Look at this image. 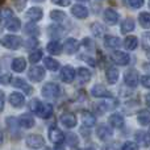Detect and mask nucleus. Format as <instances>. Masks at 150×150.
Listing matches in <instances>:
<instances>
[{
	"instance_id": "f257e3e1",
	"label": "nucleus",
	"mask_w": 150,
	"mask_h": 150,
	"mask_svg": "<svg viewBox=\"0 0 150 150\" xmlns=\"http://www.w3.org/2000/svg\"><path fill=\"white\" fill-rule=\"evenodd\" d=\"M29 109L37 115V116L42 117V119H49L53 115V105L49 103H41L38 99H33L29 103Z\"/></svg>"
},
{
	"instance_id": "f03ea898",
	"label": "nucleus",
	"mask_w": 150,
	"mask_h": 150,
	"mask_svg": "<svg viewBox=\"0 0 150 150\" xmlns=\"http://www.w3.org/2000/svg\"><path fill=\"white\" fill-rule=\"evenodd\" d=\"M0 42H1L3 46L9 50H17V49H20V46L23 45L21 37L13 36V34H7V36H4L0 40Z\"/></svg>"
},
{
	"instance_id": "7ed1b4c3",
	"label": "nucleus",
	"mask_w": 150,
	"mask_h": 150,
	"mask_svg": "<svg viewBox=\"0 0 150 150\" xmlns=\"http://www.w3.org/2000/svg\"><path fill=\"white\" fill-rule=\"evenodd\" d=\"M41 95L46 99H55L61 95V87L57 83L49 82L41 88Z\"/></svg>"
},
{
	"instance_id": "20e7f679",
	"label": "nucleus",
	"mask_w": 150,
	"mask_h": 150,
	"mask_svg": "<svg viewBox=\"0 0 150 150\" xmlns=\"http://www.w3.org/2000/svg\"><path fill=\"white\" fill-rule=\"evenodd\" d=\"M26 146L30 149H40L45 146V138L41 134H29L26 137Z\"/></svg>"
},
{
	"instance_id": "39448f33",
	"label": "nucleus",
	"mask_w": 150,
	"mask_h": 150,
	"mask_svg": "<svg viewBox=\"0 0 150 150\" xmlns=\"http://www.w3.org/2000/svg\"><path fill=\"white\" fill-rule=\"evenodd\" d=\"M28 78L32 82L40 83L45 78V69L41 67V66H33V67L28 71Z\"/></svg>"
},
{
	"instance_id": "423d86ee",
	"label": "nucleus",
	"mask_w": 150,
	"mask_h": 150,
	"mask_svg": "<svg viewBox=\"0 0 150 150\" xmlns=\"http://www.w3.org/2000/svg\"><path fill=\"white\" fill-rule=\"evenodd\" d=\"M49 140L52 141L53 144L59 145V144H62L63 141H65V133H63L59 128L52 127L49 129Z\"/></svg>"
},
{
	"instance_id": "0eeeda50",
	"label": "nucleus",
	"mask_w": 150,
	"mask_h": 150,
	"mask_svg": "<svg viewBox=\"0 0 150 150\" xmlns=\"http://www.w3.org/2000/svg\"><path fill=\"white\" fill-rule=\"evenodd\" d=\"M12 86L15 88H20V90H23L24 92H25V95H30L32 92H33V88H32L30 84H28V83L25 82V79H23V78L17 76V78H12Z\"/></svg>"
},
{
	"instance_id": "6e6552de",
	"label": "nucleus",
	"mask_w": 150,
	"mask_h": 150,
	"mask_svg": "<svg viewBox=\"0 0 150 150\" xmlns=\"http://www.w3.org/2000/svg\"><path fill=\"white\" fill-rule=\"evenodd\" d=\"M124 82L128 87H137L138 82H140V75L136 70H129L127 74L124 75Z\"/></svg>"
},
{
	"instance_id": "1a4fd4ad",
	"label": "nucleus",
	"mask_w": 150,
	"mask_h": 150,
	"mask_svg": "<svg viewBox=\"0 0 150 150\" xmlns=\"http://www.w3.org/2000/svg\"><path fill=\"white\" fill-rule=\"evenodd\" d=\"M59 121L62 122V125L65 128L71 129V128H74L76 125V116L74 113H71V112H65V113L61 115Z\"/></svg>"
},
{
	"instance_id": "9d476101",
	"label": "nucleus",
	"mask_w": 150,
	"mask_h": 150,
	"mask_svg": "<svg viewBox=\"0 0 150 150\" xmlns=\"http://www.w3.org/2000/svg\"><path fill=\"white\" fill-rule=\"evenodd\" d=\"M111 59L113 61L116 65L125 66V65H128V63H129L130 57L127 54V53H124V52H113L111 54Z\"/></svg>"
},
{
	"instance_id": "9b49d317",
	"label": "nucleus",
	"mask_w": 150,
	"mask_h": 150,
	"mask_svg": "<svg viewBox=\"0 0 150 150\" xmlns=\"http://www.w3.org/2000/svg\"><path fill=\"white\" fill-rule=\"evenodd\" d=\"M25 16H26L28 20L33 21V23H37V21H40L42 18V16H44V11H42L40 7H32L25 12Z\"/></svg>"
},
{
	"instance_id": "f8f14e48",
	"label": "nucleus",
	"mask_w": 150,
	"mask_h": 150,
	"mask_svg": "<svg viewBox=\"0 0 150 150\" xmlns=\"http://www.w3.org/2000/svg\"><path fill=\"white\" fill-rule=\"evenodd\" d=\"M61 79H62V82H65V83L73 82L75 79V70H74L73 66L67 65V66H65V67H62V70H61Z\"/></svg>"
},
{
	"instance_id": "ddd939ff",
	"label": "nucleus",
	"mask_w": 150,
	"mask_h": 150,
	"mask_svg": "<svg viewBox=\"0 0 150 150\" xmlns=\"http://www.w3.org/2000/svg\"><path fill=\"white\" fill-rule=\"evenodd\" d=\"M8 100H9L12 107H15V108H21V107H24V104H25V96L20 92H12L9 95Z\"/></svg>"
},
{
	"instance_id": "4468645a",
	"label": "nucleus",
	"mask_w": 150,
	"mask_h": 150,
	"mask_svg": "<svg viewBox=\"0 0 150 150\" xmlns=\"http://www.w3.org/2000/svg\"><path fill=\"white\" fill-rule=\"evenodd\" d=\"M91 95L95 96V98H111L112 93L107 90L104 86L101 84H95L91 88Z\"/></svg>"
},
{
	"instance_id": "2eb2a0df",
	"label": "nucleus",
	"mask_w": 150,
	"mask_h": 150,
	"mask_svg": "<svg viewBox=\"0 0 150 150\" xmlns=\"http://www.w3.org/2000/svg\"><path fill=\"white\" fill-rule=\"evenodd\" d=\"M96 136H98L100 140L107 141L113 136V130L109 127H107V125H99L98 129H96Z\"/></svg>"
},
{
	"instance_id": "dca6fc26",
	"label": "nucleus",
	"mask_w": 150,
	"mask_h": 150,
	"mask_svg": "<svg viewBox=\"0 0 150 150\" xmlns=\"http://www.w3.org/2000/svg\"><path fill=\"white\" fill-rule=\"evenodd\" d=\"M71 15H73L74 17L83 20V18L88 17V9L86 7H83V5L76 4V5H74V7H71Z\"/></svg>"
},
{
	"instance_id": "f3484780",
	"label": "nucleus",
	"mask_w": 150,
	"mask_h": 150,
	"mask_svg": "<svg viewBox=\"0 0 150 150\" xmlns=\"http://www.w3.org/2000/svg\"><path fill=\"white\" fill-rule=\"evenodd\" d=\"M18 124H20V127L23 128H26V129H29V128H33L34 127V117L32 116V115L29 113H23L20 117H18Z\"/></svg>"
},
{
	"instance_id": "a211bd4d",
	"label": "nucleus",
	"mask_w": 150,
	"mask_h": 150,
	"mask_svg": "<svg viewBox=\"0 0 150 150\" xmlns=\"http://www.w3.org/2000/svg\"><path fill=\"white\" fill-rule=\"evenodd\" d=\"M104 20H105V23L109 24V25H115V24L119 21V13L115 9H112V8H107V9L104 11Z\"/></svg>"
},
{
	"instance_id": "6ab92c4d",
	"label": "nucleus",
	"mask_w": 150,
	"mask_h": 150,
	"mask_svg": "<svg viewBox=\"0 0 150 150\" xmlns=\"http://www.w3.org/2000/svg\"><path fill=\"white\" fill-rule=\"evenodd\" d=\"M63 49L67 54H75V53L79 50V42L75 38H67L63 45Z\"/></svg>"
},
{
	"instance_id": "aec40b11",
	"label": "nucleus",
	"mask_w": 150,
	"mask_h": 150,
	"mask_svg": "<svg viewBox=\"0 0 150 150\" xmlns=\"http://www.w3.org/2000/svg\"><path fill=\"white\" fill-rule=\"evenodd\" d=\"M80 117H82L83 125H84V127H87V128H91V127H93V125L96 124V117L93 116L90 111H82Z\"/></svg>"
},
{
	"instance_id": "412c9836",
	"label": "nucleus",
	"mask_w": 150,
	"mask_h": 150,
	"mask_svg": "<svg viewBox=\"0 0 150 150\" xmlns=\"http://www.w3.org/2000/svg\"><path fill=\"white\" fill-rule=\"evenodd\" d=\"M11 67H12V70L15 71V73H23V71L25 70V67H26V61L24 59V58H21V57H17V58H15V59L12 61Z\"/></svg>"
},
{
	"instance_id": "4be33fe9",
	"label": "nucleus",
	"mask_w": 150,
	"mask_h": 150,
	"mask_svg": "<svg viewBox=\"0 0 150 150\" xmlns=\"http://www.w3.org/2000/svg\"><path fill=\"white\" fill-rule=\"evenodd\" d=\"M105 78L109 84H115L119 80V70L116 67H108L105 70Z\"/></svg>"
},
{
	"instance_id": "5701e85b",
	"label": "nucleus",
	"mask_w": 150,
	"mask_h": 150,
	"mask_svg": "<svg viewBox=\"0 0 150 150\" xmlns=\"http://www.w3.org/2000/svg\"><path fill=\"white\" fill-rule=\"evenodd\" d=\"M5 28L8 29L9 32H18L21 29V21H20V18H17V17H11L9 20L5 23Z\"/></svg>"
},
{
	"instance_id": "b1692460",
	"label": "nucleus",
	"mask_w": 150,
	"mask_h": 150,
	"mask_svg": "<svg viewBox=\"0 0 150 150\" xmlns=\"http://www.w3.org/2000/svg\"><path fill=\"white\" fill-rule=\"evenodd\" d=\"M104 45L108 49H117L121 45V40L119 37H113V36H107L104 38Z\"/></svg>"
},
{
	"instance_id": "393cba45",
	"label": "nucleus",
	"mask_w": 150,
	"mask_h": 150,
	"mask_svg": "<svg viewBox=\"0 0 150 150\" xmlns=\"http://www.w3.org/2000/svg\"><path fill=\"white\" fill-rule=\"evenodd\" d=\"M62 49H63V46H62V45H61L58 41H50L49 44L46 45V50L50 53V54H53V55L61 54Z\"/></svg>"
},
{
	"instance_id": "a878e982",
	"label": "nucleus",
	"mask_w": 150,
	"mask_h": 150,
	"mask_svg": "<svg viewBox=\"0 0 150 150\" xmlns=\"http://www.w3.org/2000/svg\"><path fill=\"white\" fill-rule=\"evenodd\" d=\"M24 33L28 34L30 37H36L40 34V28L36 25V23H29V24H25V28H24Z\"/></svg>"
},
{
	"instance_id": "bb28decb",
	"label": "nucleus",
	"mask_w": 150,
	"mask_h": 150,
	"mask_svg": "<svg viewBox=\"0 0 150 150\" xmlns=\"http://www.w3.org/2000/svg\"><path fill=\"white\" fill-rule=\"evenodd\" d=\"M44 65H45V67L47 69V70H50V71H57V70H59V62H58L57 59H54V58H52V57H46L44 59Z\"/></svg>"
},
{
	"instance_id": "cd10ccee",
	"label": "nucleus",
	"mask_w": 150,
	"mask_h": 150,
	"mask_svg": "<svg viewBox=\"0 0 150 150\" xmlns=\"http://www.w3.org/2000/svg\"><path fill=\"white\" fill-rule=\"evenodd\" d=\"M78 79L80 83H87L91 79V71L86 67H79L78 69Z\"/></svg>"
},
{
	"instance_id": "c85d7f7f",
	"label": "nucleus",
	"mask_w": 150,
	"mask_h": 150,
	"mask_svg": "<svg viewBox=\"0 0 150 150\" xmlns=\"http://www.w3.org/2000/svg\"><path fill=\"white\" fill-rule=\"evenodd\" d=\"M109 122L113 128H121L124 125V119H122L121 115L119 113H113L109 116Z\"/></svg>"
},
{
	"instance_id": "c756f323",
	"label": "nucleus",
	"mask_w": 150,
	"mask_h": 150,
	"mask_svg": "<svg viewBox=\"0 0 150 150\" xmlns=\"http://www.w3.org/2000/svg\"><path fill=\"white\" fill-rule=\"evenodd\" d=\"M18 120L17 119H15V117H12V116H9L7 119V127H8V129H9V132L12 133H17L18 134Z\"/></svg>"
},
{
	"instance_id": "7c9ffc66",
	"label": "nucleus",
	"mask_w": 150,
	"mask_h": 150,
	"mask_svg": "<svg viewBox=\"0 0 150 150\" xmlns=\"http://www.w3.org/2000/svg\"><path fill=\"white\" fill-rule=\"evenodd\" d=\"M116 105H117V100H115L112 96L109 99H104L103 103L99 104V107H100L103 111H109V109H113Z\"/></svg>"
},
{
	"instance_id": "2f4dec72",
	"label": "nucleus",
	"mask_w": 150,
	"mask_h": 150,
	"mask_svg": "<svg viewBox=\"0 0 150 150\" xmlns=\"http://www.w3.org/2000/svg\"><path fill=\"white\" fill-rule=\"evenodd\" d=\"M134 29V20L133 18H125L121 24V33H129Z\"/></svg>"
},
{
	"instance_id": "473e14b6",
	"label": "nucleus",
	"mask_w": 150,
	"mask_h": 150,
	"mask_svg": "<svg viewBox=\"0 0 150 150\" xmlns=\"http://www.w3.org/2000/svg\"><path fill=\"white\" fill-rule=\"evenodd\" d=\"M136 140L144 146H150V134L145 132H137L136 133Z\"/></svg>"
},
{
	"instance_id": "72a5a7b5",
	"label": "nucleus",
	"mask_w": 150,
	"mask_h": 150,
	"mask_svg": "<svg viewBox=\"0 0 150 150\" xmlns=\"http://www.w3.org/2000/svg\"><path fill=\"white\" fill-rule=\"evenodd\" d=\"M138 45V40L136 36H128L124 41V46L127 47L128 50H134Z\"/></svg>"
},
{
	"instance_id": "f704fd0d",
	"label": "nucleus",
	"mask_w": 150,
	"mask_h": 150,
	"mask_svg": "<svg viewBox=\"0 0 150 150\" xmlns=\"http://www.w3.org/2000/svg\"><path fill=\"white\" fill-rule=\"evenodd\" d=\"M137 120H138V124L140 125H149L150 124V112L149 111H141L137 116Z\"/></svg>"
},
{
	"instance_id": "c9c22d12",
	"label": "nucleus",
	"mask_w": 150,
	"mask_h": 150,
	"mask_svg": "<svg viewBox=\"0 0 150 150\" xmlns=\"http://www.w3.org/2000/svg\"><path fill=\"white\" fill-rule=\"evenodd\" d=\"M138 23L141 24V26L145 29H150V13L142 12L138 16Z\"/></svg>"
},
{
	"instance_id": "e433bc0d",
	"label": "nucleus",
	"mask_w": 150,
	"mask_h": 150,
	"mask_svg": "<svg viewBox=\"0 0 150 150\" xmlns=\"http://www.w3.org/2000/svg\"><path fill=\"white\" fill-rule=\"evenodd\" d=\"M91 32H92V34L96 37H103L104 32H105V28L99 23H92L91 24Z\"/></svg>"
},
{
	"instance_id": "4c0bfd02",
	"label": "nucleus",
	"mask_w": 150,
	"mask_h": 150,
	"mask_svg": "<svg viewBox=\"0 0 150 150\" xmlns=\"http://www.w3.org/2000/svg\"><path fill=\"white\" fill-rule=\"evenodd\" d=\"M13 16V12L11 8H0V23H7Z\"/></svg>"
},
{
	"instance_id": "58836bf2",
	"label": "nucleus",
	"mask_w": 150,
	"mask_h": 150,
	"mask_svg": "<svg viewBox=\"0 0 150 150\" xmlns=\"http://www.w3.org/2000/svg\"><path fill=\"white\" fill-rule=\"evenodd\" d=\"M47 33L50 37H61L63 34V29L61 28V25H50L47 28Z\"/></svg>"
},
{
	"instance_id": "ea45409f",
	"label": "nucleus",
	"mask_w": 150,
	"mask_h": 150,
	"mask_svg": "<svg viewBox=\"0 0 150 150\" xmlns=\"http://www.w3.org/2000/svg\"><path fill=\"white\" fill-rule=\"evenodd\" d=\"M50 18H52L53 21H55V23H62V21L66 18V15H65V12H62V11L54 9L50 12Z\"/></svg>"
},
{
	"instance_id": "a19ab883",
	"label": "nucleus",
	"mask_w": 150,
	"mask_h": 150,
	"mask_svg": "<svg viewBox=\"0 0 150 150\" xmlns=\"http://www.w3.org/2000/svg\"><path fill=\"white\" fill-rule=\"evenodd\" d=\"M65 140L67 141V144L71 148H76L79 145V140H78V137L74 133H67V136H65Z\"/></svg>"
},
{
	"instance_id": "79ce46f5",
	"label": "nucleus",
	"mask_w": 150,
	"mask_h": 150,
	"mask_svg": "<svg viewBox=\"0 0 150 150\" xmlns=\"http://www.w3.org/2000/svg\"><path fill=\"white\" fill-rule=\"evenodd\" d=\"M41 59H42V52L41 50H34V52H32L30 55H29V61H30L32 63H37Z\"/></svg>"
},
{
	"instance_id": "37998d69",
	"label": "nucleus",
	"mask_w": 150,
	"mask_h": 150,
	"mask_svg": "<svg viewBox=\"0 0 150 150\" xmlns=\"http://www.w3.org/2000/svg\"><path fill=\"white\" fill-rule=\"evenodd\" d=\"M38 45V40L36 37H30L28 41H25V49L30 50V49H36V46Z\"/></svg>"
},
{
	"instance_id": "c03bdc74",
	"label": "nucleus",
	"mask_w": 150,
	"mask_h": 150,
	"mask_svg": "<svg viewBox=\"0 0 150 150\" xmlns=\"http://www.w3.org/2000/svg\"><path fill=\"white\" fill-rule=\"evenodd\" d=\"M128 3H129V5L132 8H134V9L141 8L144 5V0H128Z\"/></svg>"
},
{
	"instance_id": "a18cd8bd",
	"label": "nucleus",
	"mask_w": 150,
	"mask_h": 150,
	"mask_svg": "<svg viewBox=\"0 0 150 150\" xmlns=\"http://www.w3.org/2000/svg\"><path fill=\"white\" fill-rule=\"evenodd\" d=\"M138 146H137V144L134 142V141H127V142L124 144V145H122V149L124 150H130V149H137Z\"/></svg>"
},
{
	"instance_id": "49530a36",
	"label": "nucleus",
	"mask_w": 150,
	"mask_h": 150,
	"mask_svg": "<svg viewBox=\"0 0 150 150\" xmlns=\"http://www.w3.org/2000/svg\"><path fill=\"white\" fill-rule=\"evenodd\" d=\"M9 82H12V76H11V74H8V73L1 74V83L3 84H8Z\"/></svg>"
},
{
	"instance_id": "de8ad7c7",
	"label": "nucleus",
	"mask_w": 150,
	"mask_h": 150,
	"mask_svg": "<svg viewBox=\"0 0 150 150\" xmlns=\"http://www.w3.org/2000/svg\"><path fill=\"white\" fill-rule=\"evenodd\" d=\"M53 4H57L59 7H67L70 5V0H52Z\"/></svg>"
},
{
	"instance_id": "09e8293b",
	"label": "nucleus",
	"mask_w": 150,
	"mask_h": 150,
	"mask_svg": "<svg viewBox=\"0 0 150 150\" xmlns=\"http://www.w3.org/2000/svg\"><path fill=\"white\" fill-rule=\"evenodd\" d=\"M4 105H5V95L3 91H0V112L4 111Z\"/></svg>"
},
{
	"instance_id": "8fccbe9b",
	"label": "nucleus",
	"mask_w": 150,
	"mask_h": 150,
	"mask_svg": "<svg viewBox=\"0 0 150 150\" xmlns=\"http://www.w3.org/2000/svg\"><path fill=\"white\" fill-rule=\"evenodd\" d=\"M142 86L146 87V88H150V75L142 76Z\"/></svg>"
},
{
	"instance_id": "3c124183",
	"label": "nucleus",
	"mask_w": 150,
	"mask_h": 150,
	"mask_svg": "<svg viewBox=\"0 0 150 150\" xmlns=\"http://www.w3.org/2000/svg\"><path fill=\"white\" fill-rule=\"evenodd\" d=\"M80 58H82L83 61H86V62H87V63H90L91 66H95V61H93L92 58H90V57L87 58V55H80Z\"/></svg>"
},
{
	"instance_id": "603ef678",
	"label": "nucleus",
	"mask_w": 150,
	"mask_h": 150,
	"mask_svg": "<svg viewBox=\"0 0 150 150\" xmlns=\"http://www.w3.org/2000/svg\"><path fill=\"white\" fill-rule=\"evenodd\" d=\"M83 45H86V47H91L93 44H92V42H91V40L84 38V40H83Z\"/></svg>"
},
{
	"instance_id": "864d4df0",
	"label": "nucleus",
	"mask_w": 150,
	"mask_h": 150,
	"mask_svg": "<svg viewBox=\"0 0 150 150\" xmlns=\"http://www.w3.org/2000/svg\"><path fill=\"white\" fill-rule=\"evenodd\" d=\"M145 101H146V104L150 107V93H148V95L145 96Z\"/></svg>"
},
{
	"instance_id": "5fc2aeb1",
	"label": "nucleus",
	"mask_w": 150,
	"mask_h": 150,
	"mask_svg": "<svg viewBox=\"0 0 150 150\" xmlns=\"http://www.w3.org/2000/svg\"><path fill=\"white\" fill-rule=\"evenodd\" d=\"M3 140H4V134H3V132L0 130V144L3 142Z\"/></svg>"
},
{
	"instance_id": "6e6d98bb",
	"label": "nucleus",
	"mask_w": 150,
	"mask_h": 150,
	"mask_svg": "<svg viewBox=\"0 0 150 150\" xmlns=\"http://www.w3.org/2000/svg\"><path fill=\"white\" fill-rule=\"evenodd\" d=\"M146 54H148V58L150 59V47H149V49H146Z\"/></svg>"
},
{
	"instance_id": "4d7b16f0",
	"label": "nucleus",
	"mask_w": 150,
	"mask_h": 150,
	"mask_svg": "<svg viewBox=\"0 0 150 150\" xmlns=\"http://www.w3.org/2000/svg\"><path fill=\"white\" fill-rule=\"evenodd\" d=\"M33 1H36V3H42V1H45V0H33Z\"/></svg>"
},
{
	"instance_id": "13d9d810",
	"label": "nucleus",
	"mask_w": 150,
	"mask_h": 150,
	"mask_svg": "<svg viewBox=\"0 0 150 150\" xmlns=\"http://www.w3.org/2000/svg\"><path fill=\"white\" fill-rule=\"evenodd\" d=\"M4 1H5V0H0V5H1L3 3H4Z\"/></svg>"
},
{
	"instance_id": "bf43d9fd",
	"label": "nucleus",
	"mask_w": 150,
	"mask_h": 150,
	"mask_svg": "<svg viewBox=\"0 0 150 150\" xmlns=\"http://www.w3.org/2000/svg\"><path fill=\"white\" fill-rule=\"evenodd\" d=\"M76 1H88V0H76Z\"/></svg>"
},
{
	"instance_id": "052dcab7",
	"label": "nucleus",
	"mask_w": 150,
	"mask_h": 150,
	"mask_svg": "<svg viewBox=\"0 0 150 150\" xmlns=\"http://www.w3.org/2000/svg\"><path fill=\"white\" fill-rule=\"evenodd\" d=\"M0 83H1V74H0Z\"/></svg>"
},
{
	"instance_id": "680f3d73",
	"label": "nucleus",
	"mask_w": 150,
	"mask_h": 150,
	"mask_svg": "<svg viewBox=\"0 0 150 150\" xmlns=\"http://www.w3.org/2000/svg\"><path fill=\"white\" fill-rule=\"evenodd\" d=\"M149 134H150V130H149Z\"/></svg>"
},
{
	"instance_id": "e2e57ef3",
	"label": "nucleus",
	"mask_w": 150,
	"mask_h": 150,
	"mask_svg": "<svg viewBox=\"0 0 150 150\" xmlns=\"http://www.w3.org/2000/svg\"><path fill=\"white\" fill-rule=\"evenodd\" d=\"M149 7H150V4H149Z\"/></svg>"
}]
</instances>
